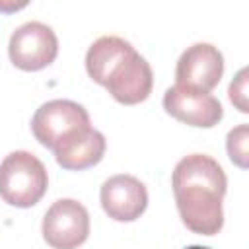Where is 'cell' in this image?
<instances>
[{
	"instance_id": "1",
	"label": "cell",
	"mask_w": 249,
	"mask_h": 249,
	"mask_svg": "<svg viewBox=\"0 0 249 249\" xmlns=\"http://www.w3.org/2000/svg\"><path fill=\"white\" fill-rule=\"evenodd\" d=\"M171 187L187 230L214 235L224 226L222 198L228 179L222 165L206 154H189L173 169Z\"/></svg>"
},
{
	"instance_id": "2",
	"label": "cell",
	"mask_w": 249,
	"mask_h": 249,
	"mask_svg": "<svg viewBox=\"0 0 249 249\" xmlns=\"http://www.w3.org/2000/svg\"><path fill=\"white\" fill-rule=\"evenodd\" d=\"M49 187V175L43 161L25 150L8 154L0 163V196L4 202L29 208L37 204Z\"/></svg>"
},
{
	"instance_id": "3",
	"label": "cell",
	"mask_w": 249,
	"mask_h": 249,
	"mask_svg": "<svg viewBox=\"0 0 249 249\" xmlns=\"http://www.w3.org/2000/svg\"><path fill=\"white\" fill-rule=\"evenodd\" d=\"M88 128H91L88 111L84 105L70 99L47 101L35 111L31 119L33 136L41 146L53 152H58Z\"/></svg>"
},
{
	"instance_id": "4",
	"label": "cell",
	"mask_w": 249,
	"mask_h": 249,
	"mask_svg": "<svg viewBox=\"0 0 249 249\" xmlns=\"http://www.w3.org/2000/svg\"><path fill=\"white\" fill-rule=\"evenodd\" d=\"M8 54L14 66L19 70H43L54 62L58 54L56 33L43 21H25L10 35Z\"/></svg>"
},
{
	"instance_id": "5",
	"label": "cell",
	"mask_w": 249,
	"mask_h": 249,
	"mask_svg": "<svg viewBox=\"0 0 249 249\" xmlns=\"http://www.w3.org/2000/svg\"><path fill=\"white\" fill-rule=\"evenodd\" d=\"M142 54L123 37L103 35L95 39L86 53V70L93 82L103 88H113L126 70H130Z\"/></svg>"
},
{
	"instance_id": "6",
	"label": "cell",
	"mask_w": 249,
	"mask_h": 249,
	"mask_svg": "<svg viewBox=\"0 0 249 249\" xmlns=\"http://www.w3.org/2000/svg\"><path fill=\"white\" fill-rule=\"evenodd\" d=\"M41 231L53 249H76L89 235V214L82 202L58 198L45 212Z\"/></svg>"
},
{
	"instance_id": "7",
	"label": "cell",
	"mask_w": 249,
	"mask_h": 249,
	"mask_svg": "<svg viewBox=\"0 0 249 249\" xmlns=\"http://www.w3.org/2000/svg\"><path fill=\"white\" fill-rule=\"evenodd\" d=\"M224 56L210 43H195L187 47L175 66V86L193 91L210 93L222 80Z\"/></svg>"
},
{
	"instance_id": "8",
	"label": "cell",
	"mask_w": 249,
	"mask_h": 249,
	"mask_svg": "<svg viewBox=\"0 0 249 249\" xmlns=\"http://www.w3.org/2000/svg\"><path fill=\"white\" fill-rule=\"evenodd\" d=\"M163 109L173 119L198 128H212L224 117V109L218 97H214L212 93L193 91L179 86H171L165 89Z\"/></svg>"
},
{
	"instance_id": "9",
	"label": "cell",
	"mask_w": 249,
	"mask_h": 249,
	"mask_svg": "<svg viewBox=\"0 0 249 249\" xmlns=\"http://www.w3.org/2000/svg\"><path fill=\"white\" fill-rule=\"evenodd\" d=\"M105 214L117 222H132L142 216L148 206V191L134 175L119 173L109 177L99 191Z\"/></svg>"
},
{
	"instance_id": "10",
	"label": "cell",
	"mask_w": 249,
	"mask_h": 249,
	"mask_svg": "<svg viewBox=\"0 0 249 249\" xmlns=\"http://www.w3.org/2000/svg\"><path fill=\"white\" fill-rule=\"evenodd\" d=\"M105 148H107L105 136L91 126L84 134H80L76 140H72L70 144L54 152V160L64 169L82 171L99 163L105 154Z\"/></svg>"
},
{
	"instance_id": "11",
	"label": "cell",
	"mask_w": 249,
	"mask_h": 249,
	"mask_svg": "<svg viewBox=\"0 0 249 249\" xmlns=\"http://www.w3.org/2000/svg\"><path fill=\"white\" fill-rule=\"evenodd\" d=\"M247 144H249V126L245 123L231 128L226 136L228 156H230L231 163H235L241 169L247 167Z\"/></svg>"
},
{
	"instance_id": "12",
	"label": "cell",
	"mask_w": 249,
	"mask_h": 249,
	"mask_svg": "<svg viewBox=\"0 0 249 249\" xmlns=\"http://www.w3.org/2000/svg\"><path fill=\"white\" fill-rule=\"evenodd\" d=\"M230 101L235 105V109H239L241 113H249V105H247V68H241L235 78L230 84Z\"/></svg>"
},
{
	"instance_id": "13",
	"label": "cell",
	"mask_w": 249,
	"mask_h": 249,
	"mask_svg": "<svg viewBox=\"0 0 249 249\" xmlns=\"http://www.w3.org/2000/svg\"><path fill=\"white\" fill-rule=\"evenodd\" d=\"M185 249H210V247H204V245H189Z\"/></svg>"
}]
</instances>
